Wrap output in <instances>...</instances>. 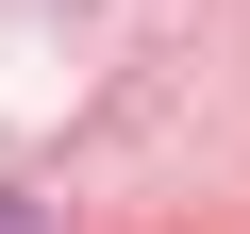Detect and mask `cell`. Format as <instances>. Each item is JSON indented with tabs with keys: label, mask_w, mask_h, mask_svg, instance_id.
<instances>
[{
	"label": "cell",
	"mask_w": 250,
	"mask_h": 234,
	"mask_svg": "<svg viewBox=\"0 0 250 234\" xmlns=\"http://www.w3.org/2000/svg\"><path fill=\"white\" fill-rule=\"evenodd\" d=\"M0 234H34V217H17V201H0Z\"/></svg>",
	"instance_id": "cell-1"
}]
</instances>
